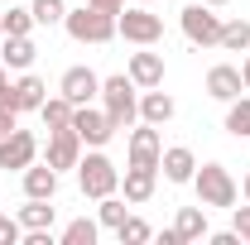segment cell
I'll list each match as a JSON object with an SVG mask.
<instances>
[{
  "instance_id": "obj_1",
  "label": "cell",
  "mask_w": 250,
  "mask_h": 245,
  "mask_svg": "<svg viewBox=\"0 0 250 245\" xmlns=\"http://www.w3.org/2000/svg\"><path fill=\"white\" fill-rule=\"evenodd\" d=\"M62 29L72 34L77 43H111L116 39V15H106L96 5H82V10H67L62 15Z\"/></svg>"
},
{
  "instance_id": "obj_2",
  "label": "cell",
  "mask_w": 250,
  "mask_h": 245,
  "mask_svg": "<svg viewBox=\"0 0 250 245\" xmlns=\"http://www.w3.org/2000/svg\"><path fill=\"white\" fill-rule=\"evenodd\" d=\"M101 96H106V116H111V125L116 130H125V125L140 121V101H135V82L130 77H106L101 82Z\"/></svg>"
},
{
  "instance_id": "obj_3",
  "label": "cell",
  "mask_w": 250,
  "mask_h": 245,
  "mask_svg": "<svg viewBox=\"0 0 250 245\" xmlns=\"http://www.w3.org/2000/svg\"><path fill=\"white\" fill-rule=\"evenodd\" d=\"M77 183L87 197H111L116 187H121V173H116V163L106 159V154H87V159H77Z\"/></svg>"
},
{
  "instance_id": "obj_4",
  "label": "cell",
  "mask_w": 250,
  "mask_h": 245,
  "mask_svg": "<svg viewBox=\"0 0 250 245\" xmlns=\"http://www.w3.org/2000/svg\"><path fill=\"white\" fill-rule=\"evenodd\" d=\"M192 183H197L202 207H236V178L226 173V163H202L192 173Z\"/></svg>"
},
{
  "instance_id": "obj_5",
  "label": "cell",
  "mask_w": 250,
  "mask_h": 245,
  "mask_svg": "<svg viewBox=\"0 0 250 245\" xmlns=\"http://www.w3.org/2000/svg\"><path fill=\"white\" fill-rule=\"evenodd\" d=\"M183 34H188V43L212 48V43L221 39V15H212L207 0H192V5L183 10Z\"/></svg>"
},
{
  "instance_id": "obj_6",
  "label": "cell",
  "mask_w": 250,
  "mask_h": 245,
  "mask_svg": "<svg viewBox=\"0 0 250 245\" xmlns=\"http://www.w3.org/2000/svg\"><path fill=\"white\" fill-rule=\"evenodd\" d=\"M116 34L130 39V43H140V48H149V43L164 39V20L149 15V10H121L116 15Z\"/></svg>"
},
{
  "instance_id": "obj_7",
  "label": "cell",
  "mask_w": 250,
  "mask_h": 245,
  "mask_svg": "<svg viewBox=\"0 0 250 245\" xmlns=\"http://www.w3.org/2000/svg\"><path fill=\"white\" fill-rule=\"evenodd\" d=\"M72 130L82 135V144H96V149L116 135L111 116H106V111H92V106H77V111H72Z\"/></svg>"
},
{
  "instance_id": "obj_8",
  "label": "cell",
  "mask_w": 250,
  "mask_h": 245,
  "mask_svg": "<svg viewBox=\"0 0 250 245\" xmlns=\"http://www.w3.org/2000/svg\"><path fill=\"white\" fill-rule=\"evenodd\" d=\"M34 154H39V140H34L29 130H10L0 140V168H29Z\"/></svg>"
},
{
  "instance_id": "obj_9",
  "label": "cell",
  "mask_w": 250,
  "mask_h": 245,
  "mask_svg": "<svg viewBox=\"0 0 250 245\" xmlns=\"http://www.w3.org/2000/svg\"><path fill=\"white\" fill-rule=\"evenodd\" d=\"M72 106H87L92 96H101V77H96L92 67H67L62 72V87H58Z\"/></svg>"
},
{
  "instance_id": "obj_10",
  "label": "cell",
  "mask_w": 250,
  "mask_h": 245,
  "mask_svg": "<svg viewBox=\"0 0 250 245\" xmlns=\"http://www.w3.org/2000/svg\"><path fill=\"white\" fill-rule=\"evenodd\" d=\"M82 159V135L67 125V130H48V163L53 168H77Z\"/></svg>"
},
{
  "instance_id": "obj_11",
  "label": "cell",
  "mask_w": 250,
  "mask_h": 245,
  "mask_svg": "<svg viewBox=\"0 0 250 245\" xmlns=\"http://www.w3.org/2000/svg\"><path fill=\"white\" fill-rule=\"evenodd\" d=\"M159 159H164V140H159V130L149 121L140 125L135 135H130V163H145V168H159Z\"/></svg>"
},
{
  "instance_id": "obj_12",
  "label": "cell",
  "mask_w": 250,
  "mask_h": 245,
  "mask_svg": "<svg viewBox=\"0 0 250 245\" xmlns=\"http://www.w3.org/2000/svg\"><path fill=\"white\" fill-rule=\"evenodd\" d=\"M246 87V77H241V67H231V62H217L212 72H207V92L217 96V101H236Z\"/></svg>"
},
{
  "instance_id": "obj_13",
  "label": "cell",
  "mask_w": 250,
  "mask_h": 245,
  "mask_svg": "<svg viewBox=\"0 0 250 245\" xmlns=\"http://www.w3.org/2000/svg\"><path fill=\"white\" fill-rule=\"evenodd\" d=\"M159 168H164V178H168V183H192V173H197V159H192V149L173 144V149H164Z\"/></svg>"
},
{
  "instance_id": "obj_14",
  "label": "cell",
  "mask_w": 250,
  "mask_h": 245,
  "mask_svg": "<svg viewBox=\"0 0 250 245\" xmlns=\"http://www.w3.org/2000/svg\"><path fill=\"white\" fill-rule=\"evenodd\" d=\"M130 82L145 87V92L159 87V82H164V58H159V53H130Z\"/></svg>"
},
{
  "instance_id": "obj_15",
  "label": "cell",
  "mask_w": 250,
  "mask_h": 245,
  "mask_svg": "<svg viewBox=\"0 0 250 245\" xmlns=\"http://www.w3.org/2000/svg\"><path fill=\"white\" fill-rule=\"evenodd\" d=\"M154 173L159 168L130 163V168H125V202H149V197H154Z\"/></svg>"
},
{
  "instance_id": "obj_16",
  "label": "cell",
  "mask_w": 250,
  "mask_h": 245,
  "mask_svg": "<svg viewBox=\"0 0 250 245\" xmlns=\"http://www.w3.org/2000/svg\"><path fill=\"white\" fill-rule=\"evenodd\" d=\"M24 192H29V197H48V202H53V192H58V168H53V163H39V168H24Z\"/></svg>"
},
{
  "instance_id": "obj_17",
  "label": "cell",
  "mask_w": 250,
  "mask_h": 245,
  "mask_svg": "<svg viewBox=\"0 0 250 245\" xmlns=\"http://www.w3.org/2000/svg\"><path fill=\"white\" fill-rule=\"evenodd\" d=\"M72 111H77V106H72L62 92L58 96H43V106H39V116H43L48 130H67V125H72Z\"/></svg>"
},
{
  "instance_id": "obj_18",
  "label": "cell",
  "mask_w": 250,
  "mask_h": 245,
  "mask_svg": "<svg viewBox=\"0 0 250 245\" xmlns=\"http://www.w3.org/2000/svg\"><path fill=\"white\" fill-rule=\"evenodd\" d=\"M140 116H145L149 125H164L168 116H173V96H168V92H154V87H149V92L140 96Z\"/></svg>"
},
{
  "instance_id": "obj_19",
  "label": "cell",
  "mask_w": 250,
  "mask_h": 245,
  "mask_svg": "<svg viewBox=\"0 0 250 245\" xmlns=\"http://www.w3.org/2000/svg\"><path fill=\"white\" fill-rule=\"evenodd\" d=\"M43 96H48V87H43L39 77H20V82H15V111H39Z\"/></svg>"
},
{
  "instance_id": "obj_20",
  "label": "cell",
  "mask_w": 250,
  "mask_h": 245,
  "mask_svg": "<svg viewBox=\"0 0 250 245\" xmlns=\"http://www.w3.org/2000/svg\"><path fill=\"white\" fill-rule=\"evenodd\" d=\"M173 231H178L183 241H202V236H207V212H202V207H183L178 221H173Z\"/></svg>"
},
{
  "instance_id": "obj_21",
  "label": "cell",
  "mask_w": 250,
  "mask_h": 245,
  "mask_svg": "<svg viewBox=\"0 0 250 245\" xmlns=\"http://www.w3.org/2000/svg\"><path fill=\"white\" fill-rule=\"evenodd\" d=\"M20 226H24V231H48V226H53V207H48V197H29V207L20 212Z\"/></svg>"
},
{
  "instance_id": "obj_22",
  "label": "cell",
  "mask_w": 250,
  "mask_h": 245,
  "mask_svg": "<svg viewBox=\"0 0 250 245\" xmlns=\"http://www.w3.org/2000/svg\"><path fill=\"white\" fill-rule=\"evenodd\" d=\"M217 48H226V53H250V24H246V20H231V24H221Z\"/></svg>"
},
{
  "instance_id": "obj_23",
  "label": "cell",
  "mask_w": 250,
  "mask_h": 245,
  "mask_svg": "<svg viewBox=\"0 0 250 245\" xmlns=\"http://www.w3.org/2000/svg\"><path fill=\"white\" fill-rule=\"evenodd\" d=\"M34 53H39V48L29 43V34H20V39H10V34H5V67H29Z\"/></svg>"
},
{
  "instance_id": "obj_24",
  "label": "cell",
  "mask_w": 250,
  "mask_h": 245,
  "mask_svg": "<svg viewBox=\"0 0 250 245\" xmlns=\"http://www.w3.org/2000/svg\"><path fill=\"white\" fill-rule=\"evenodd\" d=\"M226 130H231L236 140H241V135L250 140V96H236V101H231V111H226Z\"/></svg>"
},
{
  "instance_id": "obj_25",
  "label": "cell",
  "mask_w": 250,
  "mask_h": 245,
  "mask_svg": "<svg viewBox=\"0 0 250 245\" xmlns=\"http://www.w3.org/2000/svg\"><path fill=\"white\" fill-rule=\"evenodd\" d=\"M116 236H121V245H145L154 231H149V221H140V216H125L121 226H116Z\"/></svg>"
},
{
  "instance_id": "obj_26",
  "label": "cell",
  "mask_w": 250,
  "mask_h": 245,
  "mask_svg": "<svg viewBox=\"0 0 250 245\" xmlns=\"http://www.w3.org/2000/svg\"><path fill=\"white\" fill-rule=\"evenodd\" d=\"M62 245H96V221H87V216L67 221V231H62Z\"/></svg>"
},
{
  "instance_id": "obj_27",
  "label": "cell",
  "mask_w": 250,
  "mask_h": 245,
  "mask_svg": "<svg viewBox=\"0 0 250 245\" xmlns=\"http://www.w3.org/2000/svg\"><path fill=\"white\" fill-rule=\"evenodd\" d=\"M29 10H34V24H62V15H67L62 0H34Z\"/></svg>"
},
{
  "instance_id": "obj_28",
  "label": "cell",
  "mask_w": 250,
  "mask_h": 245,
  "mask_svg": "<svg viewBox=\"0 0 250 245\" xmlns=\"http://www.w3.org/2000/svg\"><path fill=\"white\" fill-rule=\"evenodd\" d=\"M0 20H5V34H10V39H20V34L34 29V10H5Z\"/></svg>"
},
{
  "instance_id": "obj_29",
  "label": "cell",
  "mask_w": 250,
  "mask_h": 245,
  "mask_svg": "<svg viewBox=\"0 0 250 245\" xmlns=\"http://www.w3.org/2000/svg\"><path fill=\"white\" fill-rule=\"evenodd\" d=\"M125 216H130V212H125V202L116 197V192H111V197H101V226H111V231H116Z\"/></svg>"
},
{
  "instance_id": "obj_30",
  "label": "cell",
  "mask_w": 250,
  "mask_h": 245,
  "mask_svg": "<svg viewBox=\"0 0 250 245\" xmlns=\"http://www.w3.org/2000/svg\"><path fill=\"white\" fill-rule=\"evenodd\" d=\"M0 111H15V82H10L5 62H0Z\"/></svg>"
},
{
  "instance_id": "obj_31",
  "label": "cell",
  "mask_w": 250,
  "mask_h": 245,
  "mask_svg": "<svg viewBox=\"0 0 250 245\" xmlns=\"http://www.w3.org/2000/svg\"><path fill=\"white\" fill-rule=\"evenodd\" d=\"M20 221H10V216H0V245H20Z\"/></svg>"
},
{
  "instance_id": "obj_32",
  "label": "cell",
  "mask_w": 250,
  "mask_h": 245,
  "mask_svg": "<svg viewBox=\"0 0 250 245\" xmlns=\"http://www.w3.org/2000/svg\"><path fill=\"white\" fill-rule=\"evenodd\" d=\"M236 231H241V241L250 245V207H236Z\"/></svg>"
},
{
  "instance_id": "obj_33",
  "label": "cell",
  "mask_w": 250,
  "mask_h": 245,
  "mask_svg": "<svg viewBox=\"0 0 250 245\" xmlns=\"http://www.w3.org/2000/svg\"><path fill=\"white\" fill-rule=\"evenodd\" d=\"M87 5H96V10H106V15H121L125 0H87Z\"/></svg>"
},
{
  "instance_id": "obj_34",
  "label": "cell",
  "mask_w": 250,
  "mask_h": 245,
  "mask_svg": "<svg viewBox=\"0 0 250 245\" xmlns=\"http://www.w3.org/2000/svg\"><path fill=\"white\" fill-rule=\"evenodd\" d=\"M15 116H20V111H0V140H5V135L15 130Z\"/></svg>"
},
{
  "instance_id": "obj_35",
  "label": "cell",
  "mask_w": 250,
  "mask_h": 245,
  "mask_svg": "<svg viewBox=\"0 0 250 245\" xmlns=\"http://www.w3.org/2000/svg\"><path fill=\"white\" fill-rule=\"evenodd\" d=\"M241 77H246V87H250V58H246V67H241Z\"/></svg>"
},
{
  "instance_id": "obj_36",
  "label": "cell",
  "mask_w": 250,
  "mask_h": 245,
  "mask_svg": "<svg viewBox=\"0 0 250 245\" xmlns=\"http://www.w3.org/2000/svg\"><path fill=\"white\" fill-rule=\"evenodd\" d=\"M241 192H246V202H250V173H246V183H241Z\"/></svg>"
},
{
  "instance_id": "obj_37",
  "label": "cell",
  "mask_w": 250,
  "mask_h": 245,
  "mask_svg": "<svg viewBox=\"0 0 250 245\" xmlns=\"http://www.w3.org/2000/svg\"><path fill=\"white\" fill-rule=\"evenodd\" d=\"M207 5H212V10H217V5H226V0H207Z\"/></svg>"
},
{
  "instance_id": "obj_38",
  "label": "cell",
  "mask_w": 250,
  "mask_h": 245,
  "mask_svg": "<svg viewBox=\"0 0 250 245\" xmlns=\"http://www.w3.org/2000/svg\"><path fill=\"white\" fill-rule=\"evenodd\" d=\"M0 39H5V20H0Z\"/></svg>"
},
{
  "instance_id": "obj_39",
  "label": "cell",
  "mask_w": 250,
  "mask_h": 245,
  "mask_svg": "<svg viewBox=\"0 0 250 245\" xmlns=\"http://www.w3.org/2000/svg\"><path fill=\"white\" fill-rule=\"evenodd\" d=\"M145 5H149V0H145Z\"/></svg>"
},
{
  "instance_id": "obj_40",
  "label": "cell",
  "mask_w": 250,
  "mask_h": 245,
  "mask_svg": "<svg viewBox=\"0 0 250 245\" xmlns=\"http://www.w3.org/2000/svg\"><path fill=\"white\" fill-rule=\"evenodd\" d=\"M0 216H5V212H0Z\"/></svg>"
}]
</instances>
